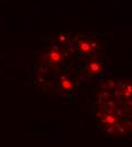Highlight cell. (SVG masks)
I'll list each match as a JSON object with an SVG mask.
<instances>
[{
    "mask_svg": "<svg viewBox=\"0 0 132 147\" xmlns=\"http://www.w3.org/2000/svg\"><path fill=\"white\" fill-rule=\"evenodd\" d=\"M87 70H88L89 75H91V76H98L104 72V64L97 59H94V60L88 62Z\"/></svg>",
    "mask_w": 132,
    "mask_h": 147,
    "instance_id": "cell-1",
    "label": "cell"
},
{
    "mask_svg": "<svg viewBox=\"0 0 132 147\" xmlns=\"http://www.w3.org/2000/svg\"><path fill=\"white\" fill-rule=\"evenodd\" d=\"M60 85H62V88L65 89V91H72L73 89V81L67 78V77H63L60 79Z\"/></svg>",
    "mask_w": 132,
    "mask_h": 147,
    "instance_id": "cell-2",
    "label": "cell"
}]
</instances>
